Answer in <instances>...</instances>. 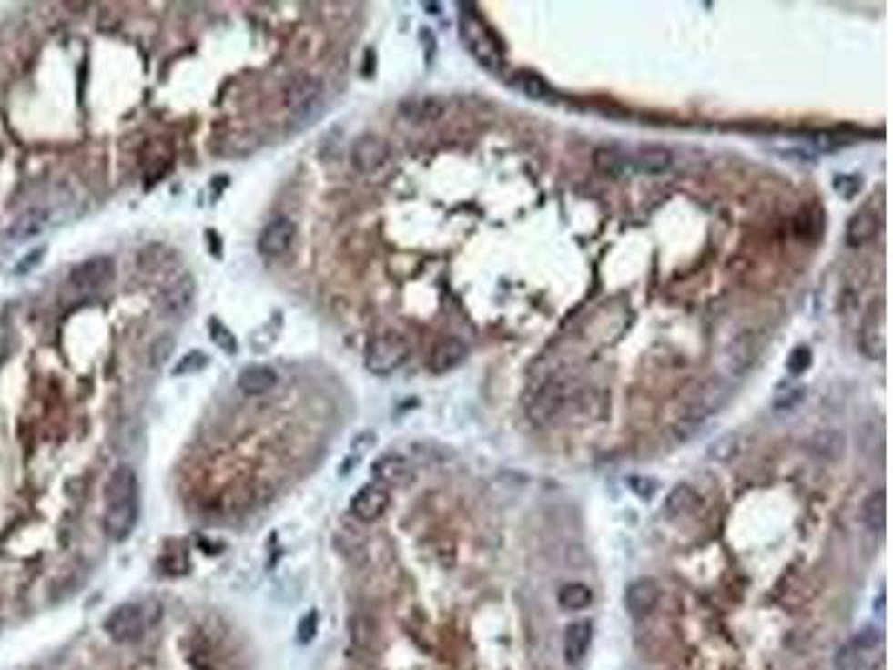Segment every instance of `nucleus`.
<instances>
[{
    "instance_id": "1",
    "label": "nucleus",
    "mask_w": 893,
    "mask_h": 670,
    "mask_svg": "<svg viewBox=\"0 0 893 670\" xmlns=\"http://www.w3.org/2000/svg\"><path fill=\"white\" fill-rule=\"evenodd\" d=\"M139 521V479L130 465H117L106 482L103 527L112 541H126Z\"/></svg>"
},
{
    "instance_id": "2",
    "label": "nucleus",
    "mask_w": 893,
    "mask_h": 670,
    "mask_svg": "<svg viewBox=\"0 0 893 670\" xmlns=\"http://www.w3.org/2000/svg\"><path fill=\"white\" fill-rule=\"evenodd\" d=\"M461 38L470 54L485 70L501 72L505 63V49L501 38L481 18L476 5H461Z\"/></svg>"
},
{
    "instance_id": "3",
    "label": "nucleus",
    "mask_w": 893,
    "mask_h": 670,
    "mask_svg": "<svg viewBox=\"0 0 893 670\" xmlns=\"http://www.w3.org/2000/svg\"><path fill=\"white\" fill-rule=\"evenodd\" d=\"M284 107L293 130H304L324 112V86L315 76L290 78L284 87Z\"/></svg>"
},
{
    "instance_id": "4",
    "label": "nucleus",
    "mask_w": 893,
    "mask_h": 670,
    "mask_svg": "<svg viewBox=\"0 0 893 670\" xmlns=\"http://www.w3.org/2000/svg\"><path fill=\"white\" fill-rule=\"evenodd\" d=\"M409 356H411V342H409L407 335L384 331L367 344L364 364L376 376H389V373L398 371L407 362Z\"/></svg>"
},
{
    "instance_id": "5",
    "label": "nucleus",
    "mask_w": 893,
    "mask_h": 670,
    "mask_svg": "<svg viewBox=\"0 0 893 670\" xmlns=\"http://www.w3.org/2000/svg\"><path fill=\"white\" fill-rule=\"evenodd\" d=\"M728 398V387L722 381L705 382L702 389L693 396L688 407L684 409L682 418L677 421V436H693L695 431L702 430L708 422L713 413H717L724 407Z\"/></svg>"
},
{
    "instance_id": "6",
    "label": "nucleus",
    "mask_w": 893,
    "mask_h": 670,
    "mask_svg": "<svg viewBox=\"0 0 893 670\" xmlns=\"http://www.w3.org/2000/svg\"><path fill=\"white\" fill-rule=\"evenodd\" d=\"M857 342H860L862 356L871 362H882L887 356V307L885 299H876L871 307L867 309L865 318L860 322V331H857Z\"/></svg>"
},
{
    "instance_id": "7",
    "label": "nucleus",
    "mask_w": 893,
    "mask_h": 670,
    "mask_svg": "<svg viewBox=\"0 0 893 670\" xmlns=\"http://www.w3.org/2000/svg\"><path fill=\"white\" fill-rule=\"evenodd\" d=\"M876 657H882V637L876 630H865L845 644L836 655L837 670H873Z\"/></svg>"
},
{
    "instance_id": "8",
    "label": "nucleus",
    "mask_w": 893,
    "mask_h": 670,
    "mask_svg": "<svg viewBox=\"0 0 893 670\" xmlns=\"http://www.w3.org/2000/svg\"><path fill=\"white\" fill-rule=\"evenodd\" d=\"M115 279V262L107 255L86 259V262L74 266L70 273V287L81 295L98 293Z\"/></svg>"
},
{
    "instance_id": "9",
    "label": "nucleus",
    "mask_w": 893,
    "mask_h": 670,
    "mask_svg": "<svg viewBox=\"0 0 893 670\" xmlns=\"http://www.w3.org/2000/svg\"><path fill=\"white\" fill-rule=\"evenodd\" d=\"M391 157V146L378 135H362L351 146V164L360 175H373L382 170Z\"/></svg>"
},
{
    "instance_id": "10",
    "label": "nucleus",
    "mask_w": 893,
    "mask_h": 670,
    "mask_svg": "<svg viewBox=\"0 0 893 670\" xmlns=\"http://www.w3.org/2000/svg\"><path fill=\"white\" fill-rule=\"evenodd\" d=\"M106 630L115 642L127 644L137 642L146 630V619H143L141 605L137 604H123L110 613L106 622Z\"/></svg>"
},
{
    "instance_id": "11",
    "label": "nucleus",
    "mask_w": 893,
    "mask_h": 670,
    "mask_svg": "<svg viewBox=\"0 0 893 670\" xmlns=\"http://www.w3.org/2000/svg\"><path fill=\"white\" fill-rule=\"evenodd\" d=\"M295 235H298V228H295L293 219H289V217H275L259 233L258 250L264 258H279V255H284L293 246Z\"/></svg>"
},
{
    "instance_id": "12",
    "label": "nucleus",
    "mask_w": 893,
    "mask_h": 670,
    "mask_svg": "<svg viewBox=\"0 0 893 670\" xmlns=\"http://www.w3.org/2000/svg\"><path fill=\"white\" fill-rule=\"evenodd\" d=\"M389 502H391V496H389L387 487H382L380 482H367L355 492L351 499V512L355 519L364 521V523H373L387 512Z\"/></svg>"
},
{
    "instance_id": "13",
    "label": "nucleus",
    "mask_w": 893,
    "mask_h": 670,
    "mask_svg": "<svg viewBox=\"0 0 893 670\" xmlns=\"http://www.w3.org/2000/svg\"><path fill=\"white\" fill-rule=\"evenodd\" d=\"M567 401H570V393H567L565 384H547V387H543L536 393L534 401L527 405V411H530L534 422H550L561 416V411L567 407Z\"/></svg>"
},
{
    "instance_id": "14",
    "label": "nucleus",
    "mask_w": 893,
    "mask_h": 670,
    "mask_svg": "<svg viewBox=\"0 0 893 670\" xmlns=\"http://www.w3.org/2000/svg\"><path fill=\"white\" fill-rule=\"evenodd\" d=\"M661 588L655 579H636L625 590V610L634 619H644L659 605Z\"/></svg>"
},
{
    "instance_id": "15",
    "label": "nucleus",
    "mask_w": 893,
    "mask_h": 670,
    "mask_svg": "<svg viewBox=\"0 0 893 670\" xmlns=\"http://www.w3.org/2000/svg\"><path fill=\"white\" fill-rule=\"evenodd\" d=\"M882 226V215L878 213L873 206H862L860 210H856L847 221V230H845V239L848 246L857 249V246H865L876 238L878 230Z\"/></svg>"
},
{
    "instance_id": "16",
    "label": "nucleus",
    "mask_w": 893,
    "mask_h": 670,
    "mask_svg": "<svg viewBox=\"0 0 893 670\" xmlns=\"http://www.w3.org/2000/svg\"><path fill=\"white\" fill-rule=\"evenodd\" d=\"M195 293H197V282L190 273L179 275L175 282L167 287L164 293H161V309H164L166 315L170 318H181V315L188 313V309L195 302Z\"/></svg>"
},
{
    "instance_id": "17",
    "label": "nucleus",
    "mask_w": 893,
    "mask_h": 670,
    "mask_svg": "<svg viewBox=\"0 0 893 670\" xmlns=\"http://www.w3.org/2000/svg\"><path fill=\"white\" fill-rule=\"evenodd\" d=\"M467 351H470V349H467V344L462 342L461 338L449 335V338L438 340L431 349V356H429V369H431L433 373L452 371V369H456L458 364L465 362Z\"/></svg>"
},
{
    "instance_id": "18",
    "label": "nucleus",
    "mask_w": 893,
    "mask_h": 670,
    "mask_svg": "<svg viewBox=\"0 0 893 670\" xmlns=\"http://www.w3.org/2000/svg\"><path fill=\"white\" fill-rule=\"evenodd\" d=\"M757 353H759V344L757 340H755V335L742 333L730 342L724 364H726L728 373H733V376H742V373H746L748 369L753 367Z\"/></svg>"
},
{
    "instance_id": "19",
    "label": "nucleus",
    "mask_w": 893,
    "mask_h": 670,
    "mask_svg": "<svg viewBox=\"0 0 893 670\" xmlns=\"http://www.w3.org/2000/svg\"><path fill=\"white\" fill-rule=\"evenodd\" d=\"M279 382L278 371L269 364H249L239 371L237 376V387L239 391H244L246 396H261V393H269L275 384Z\"/></svg>"
},
{
    "instance_id": "20",
    "label": "nucleus",
    "mask_w": 893,
    "mask_h": 670,
    "mask_svg": "<svg viewBox=\"0 0 893 670\" xmlns=\"http://www.w3.org/2000/svg\"><path fill=\"white\" fill-rule=\"evenodd\" d=\"M633 172H644V175H664L673 168L675 159L673 152L668 147L661 146H644L634 157H630Z\"/></svg>"
},
{
    "instance_id": "21",
    "label": "nucleus",
    "mask_w": 893,
    "mask_h": 670,
    "mask_svg": "<svg viewBox=\"0 0 893 670\" xmlns=\"http://www.w3.org/2000/svg\"><path fill=\"white\" fill-rule=\"evenodd\" d=\"M49 221V213L46 208H29L16 217V219L9 224V228L5 230L7 239L12 241H27L36 235H41L46 230Z\"/></svg>"
},
{
    "instance_id": "22",
    "label": "nucleus",
    "mask_w": 893,
    "mask_h": 670,
    "mask_svg": "<svg viewBox=\"0 0 893 670\" xmlns=\"http://www.w3.org/2000/svg\"><path fill=\"white\" fill-rule=\"evenodd\" d=\"M592 644V624L581 619L567 625L565 639H563V653L567 664H581L588 655Z\"/></svg>"
},
{
    "instance_id": "23",
    "label": "nucleus",
    "mask_w": 893,
    "mask_h": 670,
    "mask_svg": "<svg viewBox=\"0 0 893 670\" xmlns=\"http://www.w3.org/2000/svg\"><path fill=\"white\" fill-rule=\"evenodd\" d=\"M373 476H376V482H380L382 487H391V485H402L404 481L411 479V467L409 462L404 461L402 456L389 454V456H380L371 467Z\"/></svg>"
},
{
    "instance_id": "24",
    "label": "nucleus",
    "mask_w": 893,
    "mask_h": 670,
    "mask_svg": "<svg viewBox=\"0 0 893 670\" xmlns=\"http://www.w3.org/2000/svg\"><path fill=\"white\" fill-rule=\"evenodd\" d=\"M592 164H594V168L601 172V175L612 177V179H621V177L633 172L630 157L624 155V152L614 150V147H596V150L592 152Z\"/></svg>"
},
{
    "instance_id": "25",
    "label": "nucleus",
    "mask_w": 893,
    "mask_h": 670,
    "mask_svg": "<svg viewBox=\"0 0 893 670\" xmlns=\"http://www.w3.org/2000/svg\"><path fill=\"white\" fill-rule=\"evenodd\" d=\"M862 521L871 532H882L887 525V494L885 490H876L862 502Z\"/></svg>"
},
{
    "instance_id": "26",
    "label": "nucleus",
    "mask_w": 893,
    "mask_h": 670,
    "mask_svg": "<svg viewBox=\"0 0 893 670\" xmlns=\"http://www.w3.org/2000/svg\"><path fill=\"white\" fill-rule=\"evenodd\" d=\"M695 502H697V494H695L693 487L685 485V482H679V485H675L673 492L665 496L664 514L668 516V519H677V516L688 514V512L695 507Z\"/></svg>"
},
{
    "instance_id": "27",
    "label": "nucleus",
    "mask_w": 893,
    "mask_h": 670,
    "mask_svg": "<svg viewBox=\"0 0 893 670\" xmlns=\"http://www.w3.org/2000/svg\"><path fill=\"white\" fill-rule=\"evenodd\" d=\"M512 83H514V87L518 92H523L525 96L534 98V101H545V98L552 96V87L547 86L545 78L539 76V74H534V72H527V70L516 72L514 78H512Z\"/></svg>"
},
{
    "instance_id": "28",
    "label": "nucleus",
    "mask_w": 893,
    "mask_h": 670,
    "mask_svg": "<svg viewBox=\"0 0 893 670\" xmlns=\"http://www.w3.org/2000/svg\"><path fill=\"white\" fill-rule=\"evenodd\" d=\"M592 590L585 584H567L561 588L559 593V604L563 610H570V613H579V610H585L592 604Z\"/></svg>"
},
{
    "instance_id": "29",
    "label": "nucleus",
    "mask_w": 893,
    "mask_h": 670,
    "mask_svg": "<svg viewBox=\"0 0 893 670\" xmlns=\"http://www.w3.org/2000/svg\"><path fill=\"white\" fill-rule=\"evenodd\" d=\"M807 396V387L797 382H782L776 389V396H773V407L777 411H784V409H793L802 402V398Z\"/></svg>"
},
{
    "instance_id": "30",
    "label": "nucleus",
    "mask_w": 893,
    "mask_h": 670,
    "mask_svg": "<svg viewBox=\"0 0 893 670\" xmlns=\"http://www.w3.org/2000/svg\"><path fill=\"white\" fill-rule=\"evenodd\" d=\"M208 331H210V340L221 349V351L228 353V356H235L237 349H239V344H237L235 333L230 331L226 324H221L219 320L212 318L208 322Z\"/></svg>"
},
{
    "instance_id": "31",
    "label": "nucleus",
    "mask_w": 893,
    "mask_h": 670,
    "mask_svg": "<svg viewBox=\"0 0 893 670\" xmlns=\"http://www.w3.org/2000/svg\"><path fill=\"white\" fill-rule=\"evenodd\" d=\"M737 454H739L737 433H722V436L708 447V456L715 458V461L726 462V461H733Z\"/></svg>"
},
{
    "instance_id": "32",
    "label": "nucleus",
    "mask_w": 893,
    "mask_h": 670,
    "mask_svg": "<svg viewBox=\"0 0 893 670\" xmlns=\"http://www.w3.org/2000/svg\"><path fill=\"white\" fill-rule=\"evenodd\" d=\"M210 364V358L206 356L204 351H190L186 353L184 358L177 362V367L172 369V376H188V373H199L204 371L206 367Z\"/></svg>"
},
{
    "instance_id": "33",
    "label": "nucleus",
    "mask_w": 893,
    "mask_h": 670,
    "mask_svg": "<svg viewBox=\"0 0 893 670\" xmlns=\"http://www.w3.org/2000/svg\"><path fill=\"white\" fill-rule=\"evenodd\" d=\"M172 351H175V340H172L170 335H161V338H157L150 347V364L152 367L161 369L164 364H167V360H170Z\"/></svg>"
},
{
    "instance_id": "34",
    "label": "nucleus",
    "mask_w": 893,
    "mask_h": 670,
    "mask_svg": "<svg viewBox=\"0 0 893 670\" xmlns=\"http://www.w3.org/2000/svg\"><path fill=\"white\" fill-rule=\"evenodd\" d=\"M811 362H813L811 349H808V347H796L791 351V356H788V360H786V369H788V373H791L793 378H799V376H804V373L808 371Z\"/></svg>"
},
{
    "instance_id": "35",
    "label": "nucleus",
    "mask_w": 893,
    "mask_h": 670,
    "mask_svg": "<svg viewBox=\"0 0 893 670\" xmlns=\"http://www.w3.org/2000/svg\"><path fill=\"white\" fill-rule=\"evenodd\" d=\"M816 144H817V147H822V150H836V147L853 144V139L848 135H845V132L824 130V132H817L816 135Z\"/></svg>"
},
{
    "instance_id": "36",
    "label": "nucleus",
    "mask_w": 893,
    "mask_h": 670,
    "mask_svg": "<svg viewBox=\"0 0 893 670\" xmlns=\"http://www.w3.org/2000/svg\"><path fill=\"white\" fill-rule=\"evenodd\" d=\"M46 255V249H36L34 253H29V255H25V259L21 264L16 266V273H27V270H32V269H36L38 264H41V258Z\"/></svg>"
},
{
    "instance_id": "37",
    "label": "nucleus",
    "mask_w": 893,
    "mask_h": 670,
    "mask_svg": "<svg viewBox=\"0 0 893 670\" xmlns=\"http://www.w3.org/2000/svg\"><path fill=\"white\" fill-rule=\"evenodd\" d=\"M315 630H318V617H315V614H309V617H306V622L299 625V634H302L304 642H309V639L313 637Z\"/></svg>"
}]
</instances>
